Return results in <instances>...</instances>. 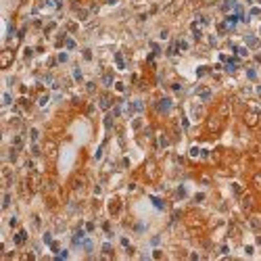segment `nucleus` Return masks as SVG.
Listing matches in <instances>:
<instances>
[{
  "label": "nucleus",
  "mask_w": 261,
  "mask_h": 261,
  "mask_svg": "<svg viewBox=\"0 0 261 261\" xmlns=\"http://www.w3.org/2000/svg\"><path fill=\"white\" fill-rule=\"evenodd\" d=\"M220 125H221L220 115H211V117H209V121H207V130H209V132H217V130H220Z\"/></svg>",
  "instance_id": "1"
},
{
  "label": "nucleus",
  "mask_w": 261,
  "mask_h": 261,
  "mask_svg": "<svg viewBox=\"0 0 261 261\" xmlns=\"http://www.w3.org/2000/svg\"><path fill=\"white\" fill-rule=\"evenodd\" d=\"M13 56H15V52H13V50H11V48L2 50V63H0V65H2V69H7L8 65L13 63Z\"/></svg>",
  "instance_id": "2"
},
{
  "label": "nucleus",
  "mask_w": 261,
  "mask_h": 261,
  "mask_svg": "<svg viewBox=\"0 0 261 261\" xmlns=\"http://www.w3.org/2000/svg\"><path fill=\"white\" fill-rule=\"evenodd\" d=\"M244 123L247 125H257V113H244Z\"/></svg>",
  "instance_id": "3"
},
{
  "label": "nucleus",
  "mask_w": 261,
  "mask_h": 261,
  "mask_svg": "<svg viewBox=\"0 0 261 261\" xmlns=\"http://www.w3.org/2000/svg\"><path fill=\"white\" fill-rule=\"evenodd\" d=\"M169 109H172V100H169V98L161 100V104H159V111H161V113H169Z\"/></svg>",
  "instance_id": "4"
},
{
  "label": "nucleus",
  "mask_w": 261,
  "mask_h": 261,
  "mask_svg": "<svg viewBox=\"0 0 261 261\" xmlns=\"http://www.w3.org/2000/svg\"><path fill=\"white\" fill-rule=\"evenodd\" d=\"M146 176L148 178H157V167H155V163H146Z\"/></svg>",
  "instance_id": "5"
},
{
  "label": "nucleus",
  "mask_w": 261,
  "mask_h": 261,
  "mask_svg": "<svg viewBox=\"0 0 261 261\" xmlns=\"http://www.w3.org/2000/svg\"><path fill=\"white\" fill-rule=\"evenodd\" d=\"M253 184H255V188H257V190H261V173H257V176L253 178Z\"/></svg>",
  "instance_id": "6"
},
{
  "label": "nucleus",
  "mask_w": 261,
  "mask_h": 261,
  "mask_svg": "<svg viewBox=\"0 0 261 261\" xmlns=\"http://www.w3.org/2000/svg\"><path fill=\"white\" fill-rule=\"evenodd\" d=\"M247 73H249V80H255V71H253V69H249Z\"/></svg>",
  "instance_id": "7"
}]
</instances>
